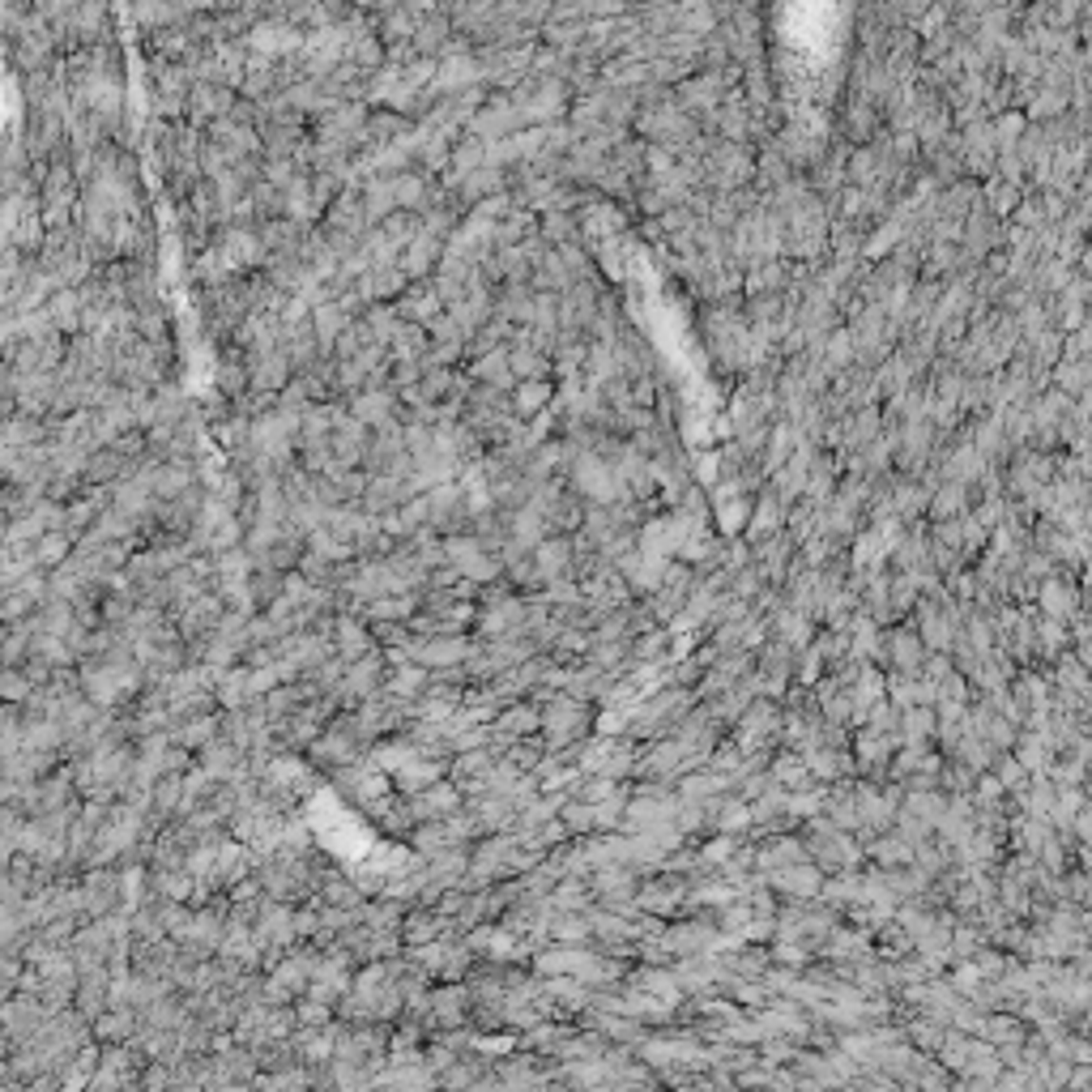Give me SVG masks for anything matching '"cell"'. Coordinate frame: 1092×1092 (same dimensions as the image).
I'll return each instance as SVG.
<instances>
[{"instance_id":"cell-16","label":"cell","mask_w":1092,"mask_h":1092,"mask_svg":"<svg viewBox=\"0 0 1092 1092\" xmlns=\"http://www.w3.org/2000/svg\"><path fill=\"white\" fill-rule=\"evenodd\" d=\"M559 824L568 828V832H594V807L572 798V803L559 807Z\"/></svg>"},{"instance_id":"cell-1","label":"cell","mask_w":1092,"mask_h":1092,"mask_svg":"<svg viewBox=\"0 0 1092 1092\" xmlns=\"http://www.w3.org/2000/svg\"><path fill=\"white\" fill-rule=\"evenodd\" d=\"M546 747H555V751H563L568 743H576L580 730H585V709H580V700H572V695H551L546 700Z\"/></svg>"},{"instance_id":"cell-7","label":"cell","mask_w":1092,"mask_h":1092,"mask_svg":"<svg viewBox=\"0 0 1092 1092\" xmlns=\"http://www.w3.org/2000/svg\"><path fill=\"white\" fill-rule=\"evenodd\" d=\"M568 568H572V538H546L542 546H534V572H538V580H559V576H568Z\"/></svg>"},{"instance_id":"cell-24","label":"cell","mask_w":1092,"mask_h":1092,"mask_svg":"<svg viewBox=\"0 0 1092 1092\" xmlns=\"http://www.w3.org/2000/svg\"><path fill=\"white\" fill-rule=\"evenodd\" d=\"M662 645H666V632H657V628H653V632H649V636H640V640H636V649H632V657H636V662H649V657H657V653H662Z\"/></svg>"},{"instance_id":"cell-2","label":"cell","mask_w":1092,"mask_h":1092,"mask_svg":"<svg viewBox=\"0 0 1092 1092\" xmlns=\"http://www.w3.org/2000/svg\"><path fill=\"white\" fill-rule=\"evenodd\" d=\"M1033 602H1037V614H1045V619H1059V623H1067V619H1076L1080 614V589L1071 585L1067 576H1059V572H1050L1045 580H1037V594H1033Z\"/></svg>"},{"instance_id":"cell-21","label":"cell","mask_w":1092,"mask_h":1092,"mask_svg":"<svg viewBox=\"0 0 1092 1092\" xmlns=\"http://www.w3.org/2000/svg\"><path fill=\"white\" fill-rule=\"evenodd\" d=\"M542 717L530 709V704H517V709L504 712V730H513V734H530V730H538Z\"/></svg>"},{"instance_id":"cell-20","label":"cell","mask_w":1092,"mask_h":1092,"mask_svg":"<svg viewBox=\"0 0 1092 1092\" xmlns=\"http://www.w3.org/2000/svg\"><path fill=\"white\" fill-rule=\"evenodd\" d=\"M747 517H751V499H747V496L726 499V508H721V530L743 534V530H747Z\"/></svg>"},{"instance_id":"cell-6","label":"cell","mask_w":1092,"mask_h":1092,"mask_svg":"<svg viewBox=\"0 0 1092 1092\" xmlns=\"http://www.w3.org/2000/svg\"><path fill=\"white\" fill-rule=\"evenodd\" d=\"M786 530V508L777 504V496L772 491H764L760 499H755V508H751V517H747V538L751 542H764V538H772V534H781Z\"/></svg>"},{"instance_id":"cell-14","label":"cell","mask_w":1092,"mask_h":1092,"mask_svg":"<svg viewBox=\"0 0 1092 1092\" xmlns=\"http://www.w3.org/2000/svg\"><path fill=\"white\" fill-rule=\"evenodd\" d=\"M589 901V884H580V879H559L551 892V909H563V913H580Z\"/></svg>"},{"instance_id":"cell-11","label":"cell","mask_w":1092,"mask_h":1092,"mask_svg":"<svg viewBox=\"0 0 1092 1092\" xmlns=\"http://www.w3.org/2000/svg\"><path fill=\"white\" fill-rule=\"evenodd\" d=\"M580 960H585L580 947H546V952L538 956V973H546V977H576Z\"/></svg>"},{"instance_id":"cell-4","label":"cell","mask_w":1092,"mask_h":1092,"mask_svg":"<svg viewBox=\"0 0 1092 1092\" xmlns=\"http://www.w3.org/2000/svg\"><path fill=\"white\" fill-rule=\"evenodd\" d=\"M764 884H772L786 901H815L824 887V870L815 862H798V867H781L772 875H764Z\"/></svg>"},{"instance_id":"cell-8","label":"cell","mask_w":1092,"mask_h":1092,"mask_svg":"<svg viewBox=\"0 0 1092 1092\" xmlns=\"http://www.w3.org/2000/svg\"><path fill=\"white\" fill-rule=\"evenodd\" d=\"M798 862H811L807 858V845L798 841V836H777V841H769L764 849H755V867H760L764 875H772V870H781V867H798Z\"/></svg>"},{"instance_id":"cell-13","label":"cell","mask_w":1092,"mask_h":1092,"mask_svg":"<svg viewBox=\"0 0 1092 1092\" xmlns=\"http://www.w3.org/2000/svg\"><path fill=\"white\" fill-rule=\"evenodd\" d=\"M555 401V389H551V380H525L521 389L513 393V406L521 410V414H538V410H546Z\"/></svg>"},{"instance_id":"cell-12","label":"cell","mask_w":1092,"mask_h":1092,"mask_svg":"<svg viewBox=\"0 0 1092 1092\" xmlns=\"http://www.w3.org/2000/svg\"><path fill=\"white\" fill-rule=\"evenodd\" d=\"M546 935H551V944H559V947H576L580 939H589V918H580V913H559V918H551Z\"/></svg>"},{"instance_id":"cell-17","label":"cell","mask_w":1092,"mask_h":1092,"mask_svg":"<svg viewBox=\"0 0 1092 1092\" xmlns=\"http://www.w3.org/2000/svg\"><path fill=\"white\" fill-rule=\"evenodd\" d=\"M674 163H679V158H674L666 146L645 141V171H649V180H666V175L674 171Z\"/></svg>"},{"instance_id":"cell-9","label":"cell","mask_w":1092,"mask_h":1092,"mask_svg":"<svg viewBox=\"0 0 1092 1092\" xmlns=\"http://www.w3.org/2000/svg\"><path fill=\"white\" fill-rule=\"evenodd\" d=\"M930 517L935 521H960V517L968 513V487H960V482H939L935 491H930Z\"/></svg>"},{"instance_id":"cell-18","label":"cell","mask_w":1092,"mask_h":1092,"mask_svg":"<svg viewBox=\"0 0 1092 1092\" xmlns=\"http://www.w3.org/2000/svg\"><path fill=\"white\" fill-rule=\"evenodd\" d=\"M478 376H487L496 389H513V372H508V350H496V355L482 359Z\"/></svg>"},{"instance_id":"cell-22","label":"cell","mask_w":1092,"mask_h":1092,"mask_svg":"<svg viewBox=\"0 0 1092 1092\" xmlns=\"http://www.w3.org/2000/svg\"><path fill=\"white\" fill-rule=\"evenodd\" d=\"M734 836H717V841H709L704 845V853H700V867H726L730 858H734Z\"/></svg>"},{"instance_id":"cell-19","label":"cell","mask_w":1092,"mask_h":1092,"mask_svg":"<svg viewBox=\"0 0 1092 1092\" xmlns=\"http://www.w3.org/2000/svg\"><path fill=\"white\" fill-rule=\"evenodd\" d=\"M944 1033L947 1028H939V1020L935 1016H922V1020H913L909 1024V1042H918V1045H926V1050H939V1042H944Z\"/></svg>"},{"instance_id":"cell-3","label":"cell","mask_w":1092,"mask_h":1092,"mask_svg":"<svg viewBox=\"0 0 1092 1092\" xmlns=\"http://www.w3.org/2000/svg\"><path fill=\"white\" fill-rule=\"evenodd\" d=\"M781 734V712L772 700H751L743 709V717H738V747L743 751H751V747H764L769 738Z\"/></svg>"},{"instance_id":"cell-23","label":"cell","mask_w":1092,"mask_h":1092,"mask_svg":"<svg viewBox=\"0 0 1092 1092\" xmlns=\"http://www.w3.org/2000/svg\"><path fill=\"white\" fill-rule=\"evenodd\" d=\"M692 474H695V482L700 487H717V478H721V453H700L692 461Z\"/></svg>"},{"instance_id":"cell-15","label":"cell","mask_w":1092,"mask_h":1092,"mask_svg":"<svg viewBox=\"0 0 1092 1092\" xmlns=\"http://www.w3.org/2000/svg\"><path fill=\"white\" fill-rule=\"evenodd\" d=\"M994 781L1003 786V794H1016V798L1028 790V772L1016 764V755H1003V760H999V772H994Z\"/></svg>"},{"instance_id":"cell-10","label":"cell","mask_w":1092,"mask_h":1092,"mask_svg":"<svg viewBox=\"0 0 1092 1092\" xmlns=\"http://www.w3.org/2000/svg\"><path fill=\"white\" fill-rule=\"evenodd\" d=\"M870 858L879 862V867H887V870H901V867H913V845L905 841L901 832H892V836H875L870 841Z\"/></svg>"},{"instance_id":"cell-5","label":"cell","mask_w":1092,"mask_h":1092,"mask_svg":"<svg viewBox=\"0 0 1092 1092\" xmlns=\"http://www.w3.org/2000/svg\"><path fill=\"white\" fill-rule=\"evenodd\" d=\"M884 645H887V666H896V674H905V679H918L922 662H926V649H922L918 632L896 628L892 636H884Z\"/></svg>"}]
</instances>
